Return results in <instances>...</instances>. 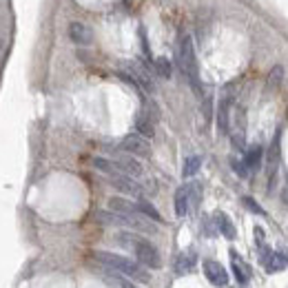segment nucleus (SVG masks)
Wrapping results in <instances>:
<instances>
[{"label":"nucleus","mask_w":288,"mask_h":288,"mask_svg":"<svg viewBox=\"0 0 288 288\" xmlns=\"http://www.w3.org/2000/svg\"><path fill=\"white\" fill-rule=\"evenodd\" d=\"M69 38L74 40L76 44H91V40H94V34H91V29L86 27V24H82V22H71V24H69Z\"/></svg>","instance_id":"6e6552de"},{"label":"nucleus","mask_w":288,"mask_h":288,"mask_svg":"<svg viewBox=\"0 0 288 288\" xmlns=\"http://www.w3.org/2000/svg\"><path fill=\"white\" fill-rule=\"evenodd\" d=\"M136 128H138V133H140L142 138H153V120H148V116H144V113H140L138 116V120H136Z\"/></svg>","instance_id":"f3484780"},{"label":"nucleus","mask_w":288,"mask_h":288,"mask_svg":"<svg viewBox=\"0 0 288 288\" xmlns=\"http://www.w3.org/2000/svg\"><path fill=\"white\" fill-rule=\"evenodd\" d=\"M109 182L118 188V191H122L126 195H136V198H140V195H142V186L133 178H128V176H113V178H109Z\"/></svg>","instance_id":"0eeeda50"},{"label":"nucleus","mask_w":288,"mask_h":288,"mask_svg":"<svg viewBox=\"0 0 288 288\" xmlns=\"http://www.w3.org/2000/svg\"><path fill=\"white\" fill-rule=\"evenodd\" d=\"M116 240L122 242L128 248H133V253H136L138 262H140L142 266H146V268H162V257L148 240H144L136 233H118Z\"/></svg>","instance_id":"f03ea898"},{"label":"nucleus","mask_w":288,"mask_h":288,"mask_svg":"<svg viewBox=\"0 0 288 288\" xmlns=\"http://www.w3.org/2000/svg\"><path fill=\"white\" fill-rule=\"evenodd\" d=\"M242 202H244L246 206H248L250 210H253V213H257V215H264V208H262V206H260V204L255 202L253 198H244V200H242Z\"/></svg>","instance_id":"393cba45"},{"label":"nucleus","mask_w":288,"mask_h":288,"mask_svg":"<svg viewBox=\"0 0 288 288\" xmlns=\"http://www.w3.org/2000/svg\"><path fill=\"white\" fill-rule=\"evenodd\" d=\"M120 148L128 156H140V158H148L151 156V144H148L146 138H142L140 133H128L124 140L120 142Z\"/></svg>","instance_id":"20e7f679"},{"label":"nucleus","mask_w":288,"mask_h":288,"mask_svg":"<svg viewBox=\"0 0 288 288\" xmlns=\"http://www.w3.org/2000/svg\"><path fill=\"white\" fill-rule=\"evenodd\" d=\"M230 166H233V171L238 173L240 178H248V166H246L244 162H240V160H235V158H233V160H230Z\"/></svg>","instance_id":"5701e85b"},{"label":"nucleus","mask_w":288,"mask_h":288,"mask_svg":"<svg viewBox=\"0 0 288 288\" xmlns=\"http://www.w3.org/2000/svg\"><path fill=\"white\" fill-rule=\"evenodd\" d=\"M124 2H128V0H124Z\"/></svg>","instance_id":"cd10ccee"},{"label":"nucleus","mask_w":288,"mask_h":288,"mask_svg":"<svg viewBox=\"0 0 288 288\" xmlns=\"http://www.w3.org/2000/svg\"><path fill=\"white\" fill-rule=\"evenodd\" d=\"M94 257L100 264L109 266V268L122 272V275L131 277V280L140 282V284H148L151 282V275H148V268L142 266L140 262H131L124 255H116V253H106V250H94Z\"/></svg>","instance_id":"f257e3e1"},{"label":"nucleus","mask_w":288,"mask_h":288,"mask_svg":"<svg viewBox=\"0 0 288 288\" xmlns=\"http://www.w3.org/2000/svg\"><path fill=\"white\" fill-rule=\"evenodd\" d=\"M270 257H272V250L266 244H260V262H262V264L266 266L270 262Z\"/></svg>","instance_id":"b1692460"},{"label":"nucleus","mask_w":288,"mask_h":288,"mask_svg":"<svg viewBox=\"0 0 288 288\" xmlns=\"http://www.w3.org/2000/svg\"><path fill=\"white\" fill-rule=\"evenodd\" d=\"M268 272H282L284 268H288V255L286 253H272L270 262L264 266Z\"/></svg>","instance_id":"dca6fc26"},{"label":"nucleus","mask_w":288,"mask_h":288,"mask_svg":"<svg viewBox=\"0 0 288 288\" xmlns=\"http://www.w3.org/2000/svg\"><path fill=\"white\" fill-rule=\"evenodd\" d=\"M109 210L120 215H142L138 210V202H128L124 198H111L109 200Z\"/></svg>","instance_id":"1a4fd4ad"},{"label":"nucleus","mask_w":288,"mask_h":288,"mask_svg":"<svg viewBox=\"0 0 288 288\" xmlns=\"http://www.w3.org/2000/svg\"><path fill=\"white\" fill-rule=\"evenodd\" d=\"M228 111H230V98H224L218 109V128L220 133H228Z\"/></svg>","instance_id":"4468645a"},{"label":"nucleus","mask_w":288,"mask_h":288,"mask_svg":"<svg viewBox=\"0 0 288 288\" xmlns=\"http://www.w3.org/2000/svg\"><path fill=\"white\" fill-rule=\"evenodd\" d=\"M204 275H206V280L210 282L213 286H226L228 284V272L220 262L215 260H206L204 262Z\"/></svg>","instance_id":"39448f33"},{"label":"nucleus","mask_w":288,"mask_h":288,"mask_svg":"<svg viewBox=\"0 0 288 288\" xmlns=\"http://www.w3.org/2000/svg\"><path fill=\"white\" fill-rule=\"evenodd\" d=\"M113 162H116L118 166H120V171L124 173V176H128V178H140L144 173L142 164L138 162L133 156H116V158H113Z\"/></svg>","instance_id":"423d86ee"},{"label":"nucleus","mask_w":288,"mask_h":288,"mask_svg":"<svg viewBox=\"0 0 288 288\" xmlns=\"http://www.w3.org/2000/svg\"><path fill=\"white\" fill-rule=\"evenodd\" d=\"M178 62L182 74L188 78L191 86L200 94V69H198V58H195V49H193V40L191 36H182L178 44Z\"/></svg>","instance_id":"7ed1b4c3"},{"label":"nucleus","mask_w":288,"mask_h":288,"mask_svg":"<svg viewBox=\"0 0 288 288\" xmlns=\"http://www.w3.org/2000/svg\"><path fill=\"white\" fill-rule=\"evenodd\" d=\"M153 69L158 71V76H160V78H171V74H173L171 60L164 58V56H160V58H156V62H153Z\"/></svg>","instance_id":"6ab92c4d"},{"label":"nucleus","mask_w":288,"mask_h":288,"mask_svg":"<svg viewBox=\"0 0 288 288\" xmlns=\"http://www.w3.org/2000/svg\"><path fill=\"white\" fill-rule=\"evenodd\" d=\"M262 160H264V148L260 144H253V146L246 151L244 156V164L248 166V171H257L262 166Z\"/></svg>","instance_id":"9b49d317"},{"label":"nucleus","mask_w":288,"mask_h":288,"mask_svg":"<svg viewBox=\"0 0 288 288\" xmlns=\"http://www.w3.org/2000/svg\"><path fill=\"white\" fill-rule=\"evenodd\" d=\"M0 47H2V40H0Z\"/></svg>","instance_id":"bb28decb"},{"label":"nucleus","mask_w":288,"mask_h":288,"mask_svg":"<svg viewBox=\"0 0 288 288\" xmlns=\"http://www.w3.org/2000/svg\"><path fill=\"white\" fill-rule=\"evenodd\" d=\"M195 260H198V257H195L193 250H191V253H184L182 257H180V262H178V272H180V275L191 270L195 266Z\"/></svg>","instance_id":"412c9836"},{"label":"nucleus","mask_w":288,"mask_h":288,"mask_svg":"<svg viewBox=\"0 0 288 288\" xmlns=\"http://www.w3.org/2000/svg\"><path fill=\"white\" fill-rule=\"evenodd\" d=\"M94 166L98 168V171H102V173H106L109 178H113V176H124V173L120 171V166H118L113 160H106V158H94Z\"/></svg>","instance_id":"ddd939ff"},{"label":"nucleus","mask_w":288,"mask_h":288,"mask_svg":"<svg viewBox=\"0 0 288 288\" xmlns=\"http://www.w3.org/2000/svg\"><path fill=\"white\" fill-rule=\"evenodd\" d=\"M191 208V200H188V186H180L176 191V215L184 218Z\"/></svg>","instance_id":"f8f14e48"},{"label":"nucleus","mask_w":288,"mask_h":288,"mask_svg":"<svg viewBox=\"0 0 288 288\" xmlns=\"http://www.w3.org/2000/svg\"><path fill=\"white\" fill-rule=\"evenodd\" d=\"M138 210H140L144 218L153 220V222H162V215L156 210V206H153V204H148V202H144V200H140V202H138Z\"/></svg>","instance_id":"aec40b11"},{"label":"nucleus","mask_w":288,"mask_h":288,"mask_svg":"<svg viewBox=\"0 0 288 288\" xmlns=\"http://www.w3.org/2000/svg\"><path fill=\"white\" fill-rule=\"evenodd\" d=\"M280 198H282V202H284L286 206H288V182H286V186L282 188V195H280Z\"/></svg>","instance_id":"a878e982"},{"label":"nucleus","mask_w":288,"mask_h":288,"mask_svg":"<svg viewBox=\"0 0 288 288\" xmlns=\"http://www.w3.org/2000/svg\"><path fill=\"white\" fill-rule=\"evenodd\" d=\"M200 166H202V158H200V156H188L186 160H184L182 176H184V178H193L195 173L200 171Z\"/></svg>","instance_id":"a211bd4d"},{"label":"nucleus","mask_w":288,"mask_h":288,"mask_svg":"<svg viewBox=\"0 0 288 288\" xmlns=\"http://www.w3.org/2000/svg\"><path fill=\"white\" fill-rule=\"evenodd\" d=\"M282 78H284V66H272L270 76H268V84L270 86H280Z\"/></svg>","instance_id":"4be33fe9"},{"label":"nucleus","mask_w":288,"mask_h":288,"mask_svg":"<svg viewBox=\"0 0 288 288\" xmlns=\"http://www.w3.org/2000/svg\"><path fill=\"white\" fill-rule=\"evenodd\" d=\"M215 224H218V230L224 235L226 240H235V235H238V230H235L233 222H230V218L222 210H218L215 213Z\"/></svg>","instance_id":"9d476101"},{"label":"nucleus","mask_w":288,"mask_h":288,"mask_svg":"<svg viewBox=\"0 0 288 288\" xmlns=\"http://www.w3.org/2000/svg\"><path fill=\"white\" fill-rule=\"evenodd\" d=\"M230 260H233V272H235V277H238V282L240 284H246V282H248V268L244 266V260H242L235 250H230Z\"/></svg>","instance_id":"2eb2a0df"}]
</instances>
